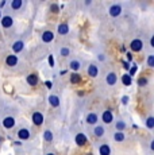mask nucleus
Returning a JSON list of instances; mask_svg holds the SVG:
<instances>
[{
	"label": "nucleus",
	"instance_id": "obj_8",
	"mask_svg": "<svg viewBox=\"0 0 154 155\" xmlns=\"http://www.w3.org/2000/svg\"><path fill=\"white\" fill-rule=\"evenodd\" d=\"M41 39H42L43 43L53 42V39H54V32L50 31V30H46V31L42 32V35H41Z\"/></svg>",
	"mask_w": 154,
	"mask_h": 155
},
{
	"label": "nucleus",
	"instance_id": "obj_26",
	"mask_svg": "<svg viewBox=\"0 0 154 155\" xmlns=\"http://www.w3.org/2000/svg\"><path fill=\"white\" fill-rule=\"evenodd\" d=\"M80 81H81V76H80L79 73H72L70 74V82H72V84H79Z\"/></svg>",
	"mask_w": 154,
	"mask_h": 155
},
{
	"label": "nucleus",
	"instance_id": "obj_5",
	"mask_svg": "<svg viewBox=\"0 0 154 155\" xmlns=\"http://www.w3.org/2000/svg\"><path fill=\"white\" fill-rule=\"evenodd\" d=\"M130 49L134 53L141 51V50L143 49V42H142L141 39H132L131 42H130Z\"/></svg>",
	"mask_w": 154,
	"mask_h": 155
},
{
	"label": "nucleus",
	"instance_id": "obj_31",
	"mask_svg": "<svg viewBox=\"0 0 154 155\" xmlns=\"http://www.w3.org/2000/svg\"><path fill=\"white\" fill-rule=\"evenodd\" d=\"M135 71H137V66L134 65L132 68H130V73H129V76H130V77H132V76L135 74Z\"/></svg>",
	"mask_w": 154,
	"mask_h": 155
},
{
	"label": "nucleus",
	"instance_id": "obj_18",
	"mask_svg": "<svg viewBox=\"0 0 154 155\" xmlns=\"http://www.w3.org/2000/svg\"><path fill=\"white\" fill-rule=\"evenodd\" d=\"M26 81H27V84L28 85H31V86H35L38 84V76L35 73H31V74H28L27 77H26Z\"/></svg>",
	"mask_w": 154,
	"mask_h": 155
},
{
	"label": "nucleus",
	"instance_id": "obj_20",
	"mask_svg": "<svg viewBox=\"0 0 154 155\" xmlns=\"http://www.w3.org/2000/svg\"><path fill=\"white\" fill-rule=\"evenodd\" d=\"M127 128V124L124 120H118L116 123H115V130H116V132H124V130Z\"/></svg>",
	"mask_w": 154,
	"mask_h": 155
},
{
	"label": "nucleus",
	"instance_id": "obj_7",
	"mask_svg": "<svg viewBox=\"0 0 154 155\" xmlns=\"http://www.w3.org/2000/svg\"><path fill=\"white\" fill-rule=\"evenodd\" d=\"M105 82H107V85H109V86H114L118 82L116 73H115V71H108L107 76H105Z\"/></svg>",
	"mask_w": 154,
	"mask_h": 155
},
{
	"label": "nucleus",
	"instance_id": "obj_6",
	"mask_svg": "<svg viewBox=\"0 0 154 155\" xmlns=\"http://www.w3.org/2000/svg\"><path fill=\"white\" fill-rule=\"evenodd\" d=\"M16 124V120L14 116H5L4 119H3V127L7 128V130H10V128H14Z\"/></svg>",
	"mask_w": 154,
	"mask_h": 155
},
{
	"label": "nucleus",
	"instance_id": "obj_40",
	"mask_svg": "<svg viewBox=\"0 0 154 155\" xmlns=\"http://www.w3.org/2000/svg\"><path fill=\"white\" fill-rule=\"evenodd\" d=\"M46 155H55V154H53V153H49V154H46Z\"/></svg>",
	"mask_w": 154,
	"mask_h": 155
},
{
	"label": "nucleus",
	"instance_id": "obj_28",
	"mask_svg": "<svg viewBox=\"0 0 154 155\" xmlns=\"http://www.w3.org/2000/svg\"><path fill=\"white\" fill-rule=\"evenodd\" d=\"M60 54L62 57H69L70 55V49H69V47H61V49H60Z\"/></svg>",
	"mask_w": 154,
	"mask_h": 155
},
{
	"label": "nucleus",
	"instance_id": "obj_9",
	"mask_svg": "<svg viewBox=\"0 0 154 155\" xmlns=\"http://www.w3.org/2000/svg\"><path fill=\"white\" fill-rule=\"evenodd\" d=\"M87 73H88V76L89 77L96 78V77L99 76V68H97V65L89 64V66H88V69H87Z\"/></svg>",
	"mask_w": 154,
	"mask_h": 155
},
{
	"label": "nucleus",
	"instance_id": "obj_10",
	"mask_svg": "<svg viewBox=\"0 0 154 155\" xmlns=\"http://www.w3.org/2000/svg\"><path fill=\"white\" fill-rule=\"evenodd\" d=\"M97 151H99V155H111V153H112L111 147H109V144H107V143L100 144L99 148H97Z\"/></svg>",
	"mask_w": 154,
	"mask_h": 155
},
{
	"label": "nucleus",
	"instance_id": "obj_39",
	"mask_svg": "<svg viewBox=\"0 0 154 155\" xmlns=\"http://www.w3.org/2000/svg\"><path fill=\"white\" fill-rule=\"evenodd\" d=\"M92 4V0H87V2H85V5H91Z\"/></svg>",
	"mask_w": 154,
	"mask_h": 155
},
{
	"label": "nucleus",
	"instance_id": "obj_36",
	"mask_svg": "<svg viewBox=\"0 0 154 155\" xmlns=\"http://www.w3.org/2000/svg\"><path fill=\"white\" fill-rule=\"evenodd\" d=\"M123 68H124V69H130V65H129V62L123 61Z\"/></svg>",
	"mask_w": 154,
	"mask_h": 155
},
{
	"label": "nucleus",
	"instance_id": "obj_42",
	"mask_svg": "<svg viewBox=\"0 0 154 155\" xmlns=\"http://www.w3.org/2000/svg\"><path fill=\"white\" fill-rule=\"evenodd\" d=\"M0 19H2V12H0Z\"/></svg>",
	"mask_w": 154,
	"mask_h": 155
},
{
	"label": "nucleus",
	"instance_id": "obj_38",
	"mask_svg": "<svg viewBox=\"0 0 154 155\" xmlns=\"http://www.w3.org/2000/svg\"><path fill=\"white\" fill-rule=\"evenodd\" d=\"M150 46H154V37H152V38H150Z\"/></svg>",
	"mask_w": 154,
	"mask_h": 155
},
{
	"label": "nucleus",
	"instance_id": "obj_33",
	"mask_svg": "<svg viewBox=\"0 0 154 155\" xmlns=\"http://www.w3.org/2000/svg\"><path fill=\"white\" fill-rule=\"evenodd\" d=\"M49 65L50 66H54V58H53V55H49Z\"/></svg>",
	"mask_w": 154,
	"mask_h": 155
},
{
	"label": "nucleus",
	"instance_id": "obj_27",
	"mask_svg": "<svg viewBox=\"0 0 154 155\" xmlns=\"http://www.w3.org/2000/svg\"><path fill=\"white\" fill-rule=\"evenodd\" d=\"M43 139H45V142H47V143L53 142V132H52V131L46 130L45 132H43Z\"/></svg>",
	"mask_w": 154,
	"mask_h": 155
},
{
	"label": "nucleus",
	"instance_id": "obj_15",
	"mask_svg": "<svg viewBox=\"0 0 154 155\" xmlns=\"http://www.w3.org/2000/svg\"><path fill=\"white\" fill-rule=\"evenodd\" d=\"M18 138H19L20 140H27V139L30 138V131H28V128H20V130L18 131Z\"/></svg>",
	"mask_w": 154,
	"mask_h": 155
},
{
	"label": "nucleus",
	"instance_id": "obj_2",
	"mask_svg": "<svg viewBox=\"0 0 154 155\" xmlns=\"http://www.w3.org/2000/svg\"><path fill=\"white\" fill-rule=\"evenodd\" d=\"M31 120H32V124L34 126H37V127H39V126H42L43 124V120H45V117H43V115L41 112H34L31 115Z\"/></svg>",
	"mask_w": 154,
	"mask_h": 155
},
{
	"label": "nucleus",
	"instance_id": "obj_37",
	"mask_svg": "<svg viewBox=\"0 0 154 155\" xmlns=\"http://www.w3.org/2000/svg\"><path fill=\"white\" fill-rule=\"evenodd\" d=\"M122 103H123V104H127V103H129V97L124 96V97H123V100H122Z\"/></svg>",
	"mask_w": 154,
	"mask_h": 155
},
{
	"label": "nucleus",
	"instance_id": "obj_1",
	"mask_svg": "<svg viewBox=\"0 0 154 155\" xmlns=\"http://www.w3.org/2000/svg\"><path fill=\"white\" fill-rule=\"evenodd\" d=\"M122 11H123V8L120 4H112L111 7L108 8V14H109V16H112V18H118L119 15H122Z\"/></svg>",
	"mask_w": 154,
	"mask_h": 155
},
{
	"label": "nucleus",
	"instance_id": "obj_13",
	"mask_svg": "<svg viewBox=\"0 0 154 155\" xmlns=\"http://www.w3.org/2000/svg\"><path fill=\"white\" fill-rule=\"evenodd\" d=\"M47 100H49V104L53 107V108H58V107H60V104H61L60 97H58L57 94H50Z\"/></svg>",
	"mask_w": 154,
	"mask_h": 155
},
{
	"label": "nucleus",
	"instance_id": "obj_41",
	"mask_svg": "<svg viewBox=\"0 0 154 155\" xmlns=\"http://www.w3.org/2000/svg\"><path fill=\"white\" fill-rule=\"evenodd\" d=\"M3 142V138H2V136H0V143H2Z\"/></svg>",
	"mask_w": 154,
	"mask_h": 155
},
{
	"label": "nucleus",
	"instance_id": "obj_22",
	"mask_svg": "<svg viewBox=\"0 0 154 155\" xmlns=\"http://www.w3.org/2000/svg\"><path fill=\"white\" fill-rule=\"evenodd\" d=\"M10 7H11V10H14V11L20 10V8L23 7V2L22 0H11Z\"/></svg>",
	"mask_w": 154,
	"mask_h": 155
},
{
	"label": "nucleus",
	"instance_id": "obj_24",
	"mask_svg": "<svg viewBox=\"0 0 154 155\" xmlns=\"http://www.w3.org/2000/svg\"><path fill=\"white\" fill-rule=\"evenodd\" d=\"M145 126H146V128H147V130H150V131L154 130V116H149V117L146 119Z\"/></svg>",
	"mask_w": 154,
	"mask_h": 155
},
{
	"label": "nucleus",
	"instance_id": "obj_23",
	"mask_svg": "<svg viewBox=\"0 0 154 155\" xmlns=\"http://www.w3.org/2000/svg\"><path fill=\"white\" fill-rule=\"evenodd\" d=\"M112 138H114V140L116 143H122V142H124V139H126V135H124V132H116V131H115Z\"/></svg>",
	"mask_w": 154,
	"mask_h": 155
},
{
	"label": "nucleus",
	"instance_id": "obj_25",
	"mask_svg": "<svg viewBox=\"0 0 154 155\" xmlns=\"http://www.w3.org/2000/svg\"><path fill=\"white\" fill-rule=\"evenodd\" d=\"M122 82H123V84L126 85V86H130V85L132 84V77H130L129 73L123 74V76H122Z\"/></svg>",
	"mask_w": 154,
	"mask_h": 155
},
{
	"label": "nucleus",
	"instance_id": "obj_19",
	"mask_svg": "<svg viewBox=\"0 0 154 155\" xmlns=\"http://www.w3.org/2000/svg\"><path fill=\"white\" fill-rule=\"evenodd\" d=\"M104 134H105L104 126H95V128H93V135L96 136V138H102Z\"/></svg>",
	"mask_w": 154,
	"mask_h": 155
},
{
	"label": "nucleus",
	"instance_id": "obj_43",
	"mask_svg": "<svg viewBox=\"0 0 154 155\" xmlns=\"http://www.w3.org/2000/svg\"><path fill=\"white\" fill-rule=\"evenodd\" d=\"M88 155H92V154H88Z\"/></svg>",
	"mask_w": 154,
	"mask_h": 155
},
{
	"label": "nucleus",
	"instance_id": "obj_11",
	"mask_svg": "<svg viewBox=\"0 0 154 155\" xmlns=\"http://www.w3.org/2000/svg\"><path fill=\"white\" fill-rule=\"evenodd\" d=\"M97 120H99V116L95 112L88 113L87 117H85V121H87V124H89V126H95V124L97 123Z\"/></svg>",
	"mask_w": 154,
	"mask_h": 155
},
{
	"label": "nucleus",
	"instance_id": "obj_14",
	"mask_svg": "<svg viewBox=\"0 0 154 155\" xmlns=\"http://www.w3.org/2000/svg\"><path fill=\"white\" fill-rule=\"evenodd\" d=\"M5 65H7V66H10V68L16 66V65H18V57L15 54H10L7 58H5Z\"/></svg>",
	"mask_w": 154,
	"mask_h": 155
},
{
	"label": "nucleus",
	"instance_id": "obj_29",
	"mask_svg": "<svg viewBox=\"0 0 154 155\" xmlns=\"http://www.w3.org/2000/svg\"><path fill=\"white\" fill-rule=\"evenodd\" d=\"M147 66L149 68H154V55L150 54L147 57Z\"/></svg>",
	"mask_w": 154,
	"mask_h": 155
},
{
	"label": "nucleus",
	"instance_id": "obj_4",
	"mask_svg": "<svg viewBox=\"0 0 154 155\" xmlns=\"http://www.w3.org/2000/svg\"><path fill=\"white\" fill-rule=\"evenodd\" d=\"M102 120L104 124H111L112 121H114V113H112L111 109H105V111L102 113Z\"/></svg>",
	"mask_w": 154,
	"mask_h": 155
},
{
	"label": "nucleus",
	"instance_id": "obj_34",
	"mask_svg": "<svg viewBox=\"0 0 154 155\" xmlns=\"http://www.w3.org/2000/svg\"><path fill=\"white\" fill-rule=\"evenodd\" d=\"M5 5H7V2H5V0H2V2H0V10H2V8H4Z\"/></svg>",
	"mask_w": 154,
	"mask_h": 155
},
{
	"label": "nucleus",
	"instance_id": "obj_3",
	"mask_svg": "<svg viewBox=\"0 0 154 155\" xmlns=\"http://www.w3.org/2000/svg\"><path fill=\"white\" fill-rule=\"evenodd\" d=\"M0 25H2L3 28H11L14 26L12 16H10V15H5V16H3L2 19H0Z\"/></svg>",
	"mask_w": 154,
	"mask_h": 155
},
{
	"label": "nucleus",
	"instance_id": "obj_32",
	"mask_svg": "<svg viewBox=\"0 0 154 155\" xmlns=\"http://www.w3.org/2000/svg\"><path fill=\"white\" fill-rule=\"evenodd\" d=\"M147 84V80L146 78H139V81H138V85L139 86H143V85H146Z\"/></svg>",
	"mask_w": 154,
	"mask_h": 155
},
{
	"label": "nucleus",
	"instance_id": "obj_17",
	"mask_svg": "<svg viewBox=\"0 0 154 155\" xmlns=\"http://www.w3.org/2000/svg\"><path fill=\"white\" fill-rule=\"evenodd\" d=\"M25 49V42L23 41H15V42L12 43V51L14 53H20L22 50Z\"/></svg>",
	"mask_w": 154,
	"mask_h": 155
},
{
	"label": "nucleus",
	"instance_id": "obj_30",
	"mask_svg": "<svg viewBox=\"0 0 154 155\" xmlns=\"http://www.w3.org/2000/svg\"><path fill=\"white\" fill-rule=\"evenodd\" d=\"M50 10H52V12H54V14L60 12V7H58V4H55V3H53V4L50 5Z\"/></svg>",
	"mask_w": 154,
	"mask_h": 155
},
{
	"label": "nucleus",
	"instance_id": "obj_35",
	"mask_svg": "<svg viewBox=\"0 0 154 155\" xmlns=\"http://www.w3.org/2000/svg\"><path fill=\"white\" fill-rule=\"evenodd\" d=\"M97 59H99V61H104V59H105V55H104V54H99V55H97Z\"/></svg>",
	"mask_w": 154,
	"mask_h": 155
},
{
	"label": "nucleus",
	"instance_id": "obj_21",
	"mask_svg": "<svg viewBox=\"0 0 154 155\" xmlns=\"http://www.w3.org/2000/svg\"><path fill=\"white\" fill-rule=\"evenodd\" d=\"M69 68L72 69L75 73H77L80 69H81V62L79 61V59H73V61H70V64H69Z\"/></svg>",
	"mask_w": 154,
	"mask_h": 155
},
{
	"label": "nucleus",
	"instance_id": "obj_16",
	"mask_svg": "<svg viewBox=\"0 0 154 155\" xmlns=\"http://www.w3.org/2000/svg\"><path fill=\"white\" fill-rule=\"evenodd\" d=\"M69 30L70 28H69V25H68V23H60V25H58V27H57V32L64 37V35H68Z\"/></svg>",
	"mask_w": 154,
	"mask_h": 155
},
{
	"label": "nucleus",
	"instance_id": "obj_12",
	"mask_svg": "<svg viewBox=\"0 0 154 155\" xmlns=\"http://www.w3.org/2000/svg\"><path fill=\"white\" fill-rule=\"evenodd\" d=\"M87 140H88V138L84 135V134H77V135L75 136V142H76V144L79 146V147H82V146L87 143Z\"/></svg>",
	"mask_w": 154,
	"mask_h": 155
}]
</instances>
